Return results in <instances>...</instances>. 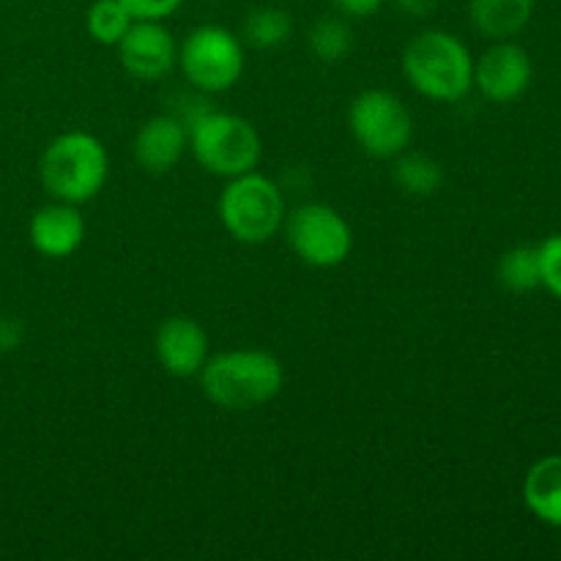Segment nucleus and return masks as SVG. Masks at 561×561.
Segmentation results:
<instances>
[{
  "label": "nucleus",
  "instance_id": "nucleus-4",
  "mask_svg": "<svg viewBox=\"0 0 561 561\" xmlns=\"http://www.w3.org/2000/svg\"><path fill=\"white\" fill-rule=\"evenodd\" d=\"M190 148L195 162L217 179H236L257 168L263 140L247 118L219 110H203L190 121Z\"/></svg>",
  "mask_w": 561,
  "mask_h": 561
},
{
  "label": "nucleus",
  "instance_id": "nucleus-17",
  "mask_svg": "<svg viewBox=\"0 0 561 561\" xmlns=\"http://www.w3.org/2000/svg\"><path fill=\"white\" fill-rule=\"evenodd\" d=\"M244 42L255 49H274L285 44L294 33V20L279 5H261L252 9L244 20Z\"/></svg>",
  "mask_w": 561,
  "mask_h": 561
},
{
  "label": "nucleus",
  "instance_id": "nucleus-2",
  "mask_svg": "<svg viewBox=\"0 0 561 561\" xmlns=\"http://www.w3.org/2000/svg\"><path fill=\"white\" fill-rule=\"evenodd\" d=\"M403 77L431 102H460L474 88V58L455 33L433 27L403 49Z\"/></svg>",
  "mask_w": 561,
  "mask_h": 561
},
{
  "label": "nucleus",
  "instance_id": "nucleus-19",
  "mask_svg": "<svg viewBox=\"0 0 561 561\" xmlns=\"http://www.w3.org/2000/svg\"><path fill=\"white\" fill-rule=\"evenodd\" d=\"M131 22H135V16L121 0H93L91 9L85 11L88 36L104 47H115L126 36Z\"/></svg>",
  "mask_w": 561,
  "mask_h": 561
},
{
  "label": "nucleus",
  "instance_id": "nucleus-24",
  "mask_svg": "<svg viewBox=\"0 0 561 561\" xmlns=\"http://www.w3.org/2000/svg\"><path fill=\"white\" fill-rule=\"evenodd\" d=\"M22 343V323L11 316H0V354L20 348Z\"/></svg>",
  "mask_w": 561,
  "mask_h": 561
},
{
  "label": "nucleus",
  "instance_id": "nucleus-1",
  "mask_svg": "<svg viewBox=\"0 0 561 561\" xmlns=\"http://www.w3.org/2000/svg\"><path fill=\"white\" fill-rule=\"evenodd\" d=\"M197 376L208 403L225 411H250L283 392L285 367L272 351L233 348L208 356Z\"/></svg>",
  "mask_w": 561,
  "mask_h": 561
},
{
  "label": "nucleus",
  "instance_id": "nucleus-21",
  "mask_svg": "<svg viewBox=\"0 0 561 561\" xmlns=\"http://www.w3.org/2000/svg\"><path fill=\"white\" fill-rule=\"evenodd\" d=\"M537 252H540V285L561 299V233L548 236Z\"/></svg>",
  "mask_w": 561,
  "mask_h": 561
},
{
  "label": "nucleus",
  "instance_id": "nucleus-16",
  "mask_svg": "<svg viewBox=\"0 0 561 561\" xmlns=\"http://www.w3.org/2000/svg\"><path fill=\"white\" fill-rule=\"evenodd\" d=\"M394 159H398L392 168L394 184H398L405 195L431 197L442 190L444 170L433 157L420 151L409 153V148H405V151L398 153Z\"/></svg>",
  "mask_w": 561,
  "mask_h": 561
},
{
  "label": "nucleus",
  "instance_id": "nucleus-12",
  "mask_svg": "<svg viewBox=\"0 0 561 561\" xmlns=\"http://www.w3.org/2000/svg\"><path fill=\"white\" fill-rule=\"evenodd\" d=\"M27 239L38 255L49 257V261H64V257L75 255L85 241V219L77 211V206L55 201L33 214L31 225H27Z\"/></svg>",
  "mask_w": 561,
  "mask_h": 561
},
{
  "label": "nucleus",
  "instance_id": "nucleus-22",
  "mask_svg": "<svg viewBox=\"0 0 561 561\" xmlns=\"http://www.w3.org/2000/svg\"><path fill=\"white\" fill-rule=\"evenodd\" d=\"M135 20L164 22L184 5V0H121Z\"/></svg>",
  "mask_w": 561,
  "mask_h": 561
},
{
  "label": "nucleus",
  "instance_id": "nucleus-9",
  "mask_svg": "<svg viewBox=\"0 0 561 561\" xmlns=\"http://www.w3.org/2000/svg\"><path fill=\"white\" fill-rule=\"evenodd\" d=\"M126 75L140 82L164 80L179 66V44L159 20H135L115 44Z\"/></svg>",
  "mask_w": 561,
  "mask_h": 561
},
{
  "label": "nucleus",
  "instance_id": "nucleus-11",
  "mask_svg": "<svg viewBox=\"0 0 561 561\" xmlns=\"http://www.w3.org/2000/svg\"><path fill=\"white\" fill-rule=\"evenodd\" d=\"M153 351L164 373L175 378H192L208 359V334L195 318L170 316L159 323Z\"/></svg>",
  "mask_w": 561,
  "mask_h": 561
},
{
  "label": "nucleus",
  "instance_id": "nucleus-7",
  "mask_svg": "<svg viewBox=\"0 0 561 561\" xmlns=\"http://www.w3.org/2000/svg\"><path fill=\"white\" fill-rule=\"evenodd\" d=\"M285 239L301 263L312 268H334L348 261L354 230L337 208L327 203H305L285 217Z\"/></svg>",
  "mask_w": 561,
  "mask_h": 561
},
{
  "label": "nucleus",
  "instance_id": "nucleus-5",
  "mask_svg": "<svg viewBox=\"0 0 561 561\" xmlns=\"http://www.w3.org/2000/svg\"><path fill=\"white\" fill-rule=\"evenodd\" d=\"M285 195L268 175L241 173L219 192V222L241 244H266L283 230Z\"/></svg>",
  "mask_w": 561,
  "mask_h": 561
},
{
  "label": "nucleus",
  "instance_id": "nucleus-10",
  "mask_svg": "<svg viewBox=\"0 0 561 561\" xmlns=\"http://www.w3.org/2000/svg\"><path fill=\"white\" fill-rule=\"evenodd\" d=\"M531 75L535 66L529 53L510 38L496 42L474 60L477 91L493 104H510L524 96L526 88L531 85Z\"/></svg>",
  "mask_w": 561,
  "mask_h": 561
},
{
  "label": "nucleus",
  "instance_id": "nucleus-23",
  "mask_svg": "<svg viewBox=\"0 0 561 561\" xmlns=\"http://www.w3.org/2000/svg\"><path fill=\"white\" fill-rule=\"evenodd\" d=\"M329 3L337 9V14L365 20V16L378 14V11L383 9V3H387V0H329Z\"/></svg>",
  "mask_w": 561,
  "mask_h": 561
},
{
  "label": "nucleus",
  "instance_id": "nucleus-3",
  "mask_svg": "<svg viewBox=\"0 0 561 561\" xmlns=\"http://www.w3.org/2000/svg\"><path fill=\"white\" fill-rule=\"evenodd\" d=\"M38 179L53 201L80 203L93 201L110 179V153L91 131H64L53 137L38 159Z\"/></svg>",
  "mask_w": 561,
  "mask_h": 561
},
{
  "label": "nucleus",
  "instance_id": "nucleus-8",
  "mask_svg": "<svg viewBox=\"0 0 561 561\" xmlns=\"http://www.w3.org/2000/svg\"><path fill=\"white\" fill-rule=\"evenodd\" d=\"M348 129L365 153L376 159H394L411 146L414 121L394 93L370 88L351 102Z\"/></svg>",
  "mask_w": 561,
  "mask_h": 561
},
{
  "label": "nucleus",
  "instance_id": "nucleus-15",
  "mask_svg": "<svg viewBox=\"0 0 561 561\" xmlns=\"http://www.w3.org/2000/svg\"><path fill=\"white\" fill-rule=\"evenodd\" d=\"M535 0H469V20L485 38L504 42L529 25Z\"/></svg>",
  "mask_w": 561,
  "mask_h": 561
},
{
  "label": "nucleus",
  "instance_id": "nucleus-14",
  "mask_svg": "<svg viewBox=\"0 0 561 561\" xmlns=\"http://www.w3.org/2000/svg\"><path fill=\"white\" fill-rule=\"evenodd\" d=\"M524 504L540 524L561 529V455L540 458L524 477Z\"/></svg>",
  "mask_w": 561,
  "mask_h": 561
},
{
  "label": "nucleus",
  "instance_id": "nucleus-6",
  "mask_svg": "<svg viewBox=\"0 0 561 561\" xmlns=\"http://www.w3.org/2000/svg\"><path fill=\"white\" fill-rule=\"evenodd\" d=\"M179 66L192 88L203 93H222L241 80L244 47L228 27L201 25L181 42Z\"/></svg>",
  "mask_w": 561,
  "mask_h": 561
},
{
  "label": "nucleus",
  "instance_id": "nucleus-13",
  "mask_svg": "<svg viewBox=\"0 0 561 561\" xmlns=\"http://www.w3.org/2000/svg\"><path fill=\"white\" fill-rule=\"evenodd\" d=\"M190 148V126L175 115H153L137 129L135 159L146 173H170Z\"/></svg>",
  "mask_w": 561,
  "mask_h": 561
},
{
  "label": "nucleus",
  "instance_id": "nucleus-25",
  "mask_svg": "<svg viewBox=\"0 0 561 561\" xmlns=\"http://www.w3.org/2000/svg\"><path fill=\"white\" fill-rule=\"evenodd\" d=\"M398 3V9L403 11L405 16H414V20H425V16H431L433 11H436L438 0H394Z\"/></svg>",
  "mask_w": 561,
  "mask_h": 561
},
{
  "label": "nucleus",
  "instance_id": "nucleus-20",
  "mask_svg": "<svg viewBox=\"0 0 561 561\" xmlns=\"http://www.w3.org/2000/svg\"><path fill=\"white\" fill-rule=\"evenodd\" d=\"M354 47V33L343 16H323L310 31V49L323 64H340Z\"/></svg>",
  "mask_w": 561,
  "mask_h": 561
},
{
  "label": "nucleus",
  "instance_id": "nucleus-18",
  "mask_svg": "<svg viewBox=\"0 0 561 561\" xmlns=\"http://www.w3.org/2000/svg\"><path fill=\"white\" fill-rule=\"evenodd\" d=\"M499 283L513 294L540 288V252L531 244H518L507 250L499 261Z\"/></svg>",
  "mask_w": 561,
  "mask_h": 561
}]
</instances>
